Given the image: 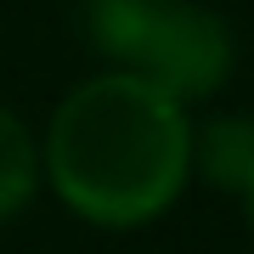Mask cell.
Wrapping results in <instances>:
<instances>
[{
    "instance_id": "4",
    "label": "cell",
    "mask_w": 254,
    "mask_h": 254,
    "mask_svg": "<svg viewBox=\"0 0 254 254\" xmlns=\"http://www.w3.org/2000/svg\"><path fill=\"white\" fill-rule=\"evenodd\" d=\"M34 181H40V153L28 141L23 119L0 108V220H11L34 198Z\"/></svg>"
},
{
    "instance_id": "1",
    "label": "cell",
    "mask_w": 254,
    "mask_h": 254,
    "mask_svg": "<svg viewBox=\"0 0 254 254\" xmlns=\"http://www.w3.org/2000/svg\"><path fill=\"white\" fill-rule=\"evenodd\" d=\"M192 170L187 102L136 73H96L51 119L46 175L91 226H147L181 198Z\"/></svg>"
},
{
    "instance_id": "2",
    "label": "cell",
    "mask_w": 254,
    "mask_h": 254,
    "mask_svg": "<svg viewBox=\"0 0 254 254\" xmlns=\"http://www.w3.org/2000/svg\"><path fill=\"white\" fill-rule=\"evenodd\" d=\"M91 40L125 73L158 85L175 102L220 91L232 73V34L198 0H85Z\"/></svg>"
},
{
    "instance_id": "5",
    "label": "cell",
    "mask_w": 254,
    "mask_h": 254,
    "mask_svg": "<svg viewBox=\"0 0 254 254\" xmlns=\"http://www.w3.org/2000/svg\"><path fill=\"white\" fill-rule=\"evenodd\" d=\"M243 203H249V226H254V175L243 181Z\"/></svg>"
},
{
    "instance_id": "3",
    "label": "cell",
    "mask_w": 254,
    "mask_h": 254,
    "mask_svg": "<svg viewBox=\"0 0 254 254\" xmlns=\"http://www.w3.org/2000/svg\"><path fill=\"white\" fill-rule=\"evenodd\" d=\"M192 153H203V170L215 175L220 187H243L254 175V119L232 113V119L203 125V141L192 136Z\"/></svg>"
}]
</instances>
